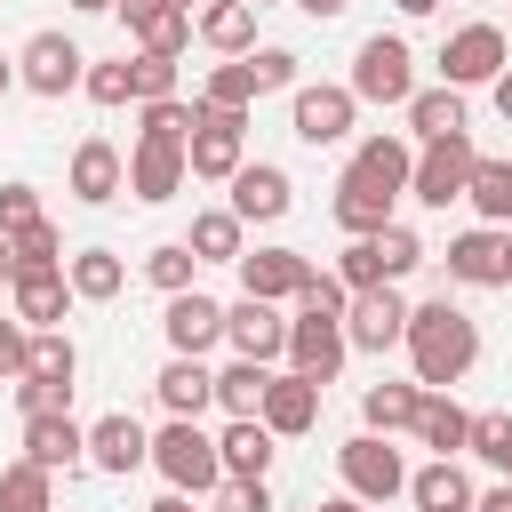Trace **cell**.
<instances>
[{"instance_id":"9a60e30c","label":"cell","mask_w":512,"mask_h":512,"mask_svg":"<svg viewBox=\"0 0 512 512\" xmlns=\"http://www.w3.org/2000/svg\"><path fill=\"white\" fill-rule=\"evenodd\" d=\"M448 280H464V288H504V280H512V232H496V224L456 232V240H448Z\"/></svg>"},{"instance_id":"6125c7cd","label":"cell","mask_w":512,"mask_h":512,"mask_svg":"<svg viewBox=\"0 0 512 512\" xmlns=\"http://www.w3.org/2000/svg\"><path fill=\"white\" fill-rule=\"evenodd\" d=\"M8 88H16V56H0V96H8Z\"/></svg>"},{"instance_id":"ffe728a7","label":"cell","mask_w":512,"mask_h":512,"mask_svg":"<svg viewBox=\"0 0 512 512\" xmlns=\"http://www.w3.org/2000/svg\"><path fill=\"white\" fill-rule=\"evenodd\" d=\"M184 176H192L184 144H136V152H128V192H136L144 208L176 200V192H184Z\"/></svg>"},{"instance_id":"cb8c5ba5","label":"cell","mask_w":512,"mask_h":512,"mask_svg":"<svg viewBox=\"0 0 512 512\" xmlns=\"http://www.w3.org/2000/svg\"><path fill=\"white\" fill-rule=\"evenodd\" d=\"M408 504H416V512H472L480 488H472V472H464L456 456H432L424 472H408Z\"/></svg>"},{"instance_id":"f1b7e54d","label":"cell","mask_w":512,"mask_h":512,"mask_svg":"<svg viewBox=\"0 0 512 512\" xmlns=\"http://www.w3.org/2000/svg\"><path fill=\"white\" fill-rule=\"evenodd\" d=\"M408 128H416V144L472 136V128H464V88H416V96H408Z\"/></svg>"},{"instance_id":"7402d4cb","label":"cell","mask_w":512,"mask_h":512,"mask_svg":"<svg viewBox=\"0 0 512 512\" xmlns=\"http://www.w3.org/2000/svg\"><path fill=\"white\" fill-rule=\"evenodd\" d=\"M320 392H328V384H312V376L280 368V376H272V392H264V424H272L280 440L312 432V424H320Z\"/></svg>"},{"instance_id":"603a6c76","label":"cell","mask_w":512,"mask_h":512,"mask_svg":"<svg viewBox=\"0 0 512 512\" xmlns=\"http://www.w3.org/2000/svg\"><path fill=\"white\" fill-rule=\"evenodd\" d=\"M272 424L264 416H232L224 432H216V456H224V480H264L272 472Z\"/></svg>"},{"instance_id":"680465c9","label":"cell","mask_w":512,"mask_h":512,"mask_svg":"<svg viewBox=\"0 0 512 512\" xmlns=\"http://www.w3.org/2000/svg\"><path fill=\"white\" fill-rule=\"evenodd\" d=\"M392 8H400V16H432L440 0H392Z\"/></svg>"},{"instance_id":"ee69618b","label":"cell","mask_w":512,"mask_h":512,"mask_svg":"<svg viewBox=\"0 0 512 512\" xmlns=\"http://www.w3.org/2000/svg\"><path fill=\"white\" fill-rule=\"evenodd\" d=\"M472 456L512 480V416H472Z\"/></svg>"},{"instance_id":"74e56055","label":"cell","mask_w":512,"mask_h":512,"mask_svg":"<svg viewBox=\"0 0 512 512\" xmlns=\"http://www.w3.org/2000/svg\"><path fill=\"white\" fill-rule=\"evenodd\" d=\"M0 512H56V472H40L32 456H16L0 472Z\"/></svg>"},{"instance_id":"2e32d148","label":"cell","mask_w":512,"mask_h":512,"mask_svg":"<svg viewBox=\"0 0 512 512\" xmlns=\"http://www.w3.org/2000/svg\"><path fill=\"white\" fill-rule=\"evenodd\" d=\"M304 280H312V256H304V248H256V256H240V296L296 304Z\"/></svg>"},{"instance_id":"7bdbcfd3","label":"cell","mask_w":512,"mask_h":512,"mask_svg":"<svg viewBox=\"0 0 512 512\" xmlns=\"http://www.w3.org/2000/svg\"><path fill=\"white\" fill-rule=\"evenodd\" d=\"M8 248H16V272H64V240H56V224H48V216H40V224H24Z\"/></svg>"},{"instance_id":"db71d44e","label":"cell","mask_w":512,"mask_h":512,"mask_svg":"<svg viewBox=\"0 0 512 512\" xmlns=\"http://www.w3.org/2000/svg\"><path fill=\"white\" fill-rule=\"evenodd\" d=\"M472 512H512V480H496V488H480V504Z\"/></svg>"},{"instance_id":"d590c367","label":"cell","mask_w":512,"mask_h":512,"mask_svg":"<svg viewBox=\"0 0 512 512\" xmlns=\"http://www.w3.org/2000/svg\"><path fill=\"white\" fill-rule=\"evenodd\" d=\"M192 128H200V96L192 104L184 96H160V104L136 112V144H192Z\"/></svg>"},{"instance_id":"8fae6325","label":"cell","mask_w":512,"mask_h":512,"mask_svg":"<svg viewBox=\"0 0 512 512\" xmlns=\"http://www.w3.org/2000/svg\"><path fill=\"white\" fill-rule=\"evenodd\" d=\"M472 168H480L472 136H448V144H416V176H408V192H416L424 208H448V200H464Z\"/></svg>"},{"instance_id":"8d00e7d4","label":"cell","mask_w":512,"mask_h":512,"mask_svg":"<svg viewBox=\"0 0 512 512\" xmlns=\"http://www.w3.org/2000/svg\"><path fill=\"white\" fill-rule=\"evenodd\" d=\"M264 392H272V368H256V360L216 368V408L224 416H264Z\"/></svg>"},{"instance_id":"7a4b0ae2","label":"cell","mask_w":512,"mask_h":512,"mask_svg":"<svg viewBox=\"0 0 512 512\" xmlns=\"http://www.w3.org/2000/svg\"><path fill=\"white\" fill-rule=\"evenodd\" d=\"M152 464H160V480H168L176 496H216V488H224V456H216V440H208L192 416H168V424L152 432Z\"/></svg>"},{"instance_id":"be15d7a7","label":"cell","mask_w":512,"mask_h":512,"mask_svg":"<svg viewBox=\"0 0 512 512\" xmlns=\"http://www.w3.org/2000/svg\"><path fill=\"white\" fill-rule=\"evenodd\" d=\"M72 8H80V16H104V8H120V0H72Z\"/></svg>"},{"instance_id":"c3c4849f","label":"cell","mask_w":512,"mask_h":512,"mask_svg":"<svg viewBox=\"0 0 512 512\" xmlns=\"http://www.w3.org/2000/svg\"><path fill=\"white\" fill-rule=\"evenodd\" d=\"M344 304H352V288H344L336 272H320V264H312V280H304L296 312H328V320H344Z\"/></svg>"},{"instance_id":"83f0119b","label":"cell","mask_w":512,"mask_h":512,"mask_svg":"<svg viewBox=\"0 0 512 512\" xmlns=\"http://www.w3.org/2000/svg\"><path fill=\"white\" fill-rule=\"evenodd\" d=\"M408 432H416V440H424L432 456H464V448H472V416H464V408H456L448 392H424V400H416V424H408Z\"/></svg>"},{"instance_id":"b9f144b4","label":"cell","mask_w":512,"mask_h":512,"mask_svg":"<svg viewBox=\"0 0 512 512\" xmlns=\"http://www.w3.org/2000/svg\"><path fill=\"white\" fill-rule=\"evenodd\" d=\"M192 272H200V256H192L184 240H160V248L144 256V280H152L160 296H184V288H192Z\"/></svg>"},{"instance_id":"ac0fdd59","label":"cell","mask_w":512,"mask_h":512,"mask_svg":"<svg viewBox=\"0 0 512 512\" xmlns=\"http://www.w3.org/2000/svg\"><path fill=\"white\" fill-rule=\"evenodd\" d=\"M24 456H32L40 472H80V464H88V424H72V408L24 416Z\"/></svg>"},{"instance_id":"60d3db41","label":"cell","mask_w":512,"mask_h":512,"mask_svg":"<svg viewBox=\"0 0 512 512\" xmlns=\"http://www.w3.org/2000/svg\"><path fill=\"white\" fill-rule=\"evenodd\" d=\"M464 200H472L488 224H512V160H480L472 184H464Z\"/></svg>"},{"instance_id":"4fadbf2b","label":"cell","mask_w":512,"mask_h":512,"mask_svg":"<svg viewBox=\"0 0 512 512\" xmlns=\"http://www.w3.org/2000/svg\"><path fill=\"white\" fill-rule=\"evenodd\" d=\"M344 336H352V352H392L408 336V296L400 288H360L344 304Z\"/></svg>"},{"instance_id":"3957f363","label":"cell","mask_w":512,"mask_h":512,"mask_svg":"<svg viewBox=\"0 0 512 512\" xmlns=\"http://www.w3.org/2000/svg\"><path fill=\"white\" fill-rule=\"evenodd\" d=\"M344 88H352L360 104H408V96H416V56H408V40H400V32H368Z\"/></svg>"},{"instance_id":"8992f818","label":"cell","mask_w":512,"mask_h":512,"mask_svg":"<svg viewBox=\"0 0 512 512\" xmlns=\"http://www.w3.org/2000/svg\"><path fill=\"white\" fill-rule=\"evenodd\" d=\"M504 64H512V48H504L496 24H456L448 48H440V88H496Z\"/></svg>"},{"instance_id":"277c9868","label":"cell","mask_w":512,"mask_h":512,"mask_svg":"<svg viewBox=\"0 0 512 512\" xmlns=\"http://www.w3.org/2000/svg\"><path fill=\"white\" fill-rule=\"evenodd\" d=\"M336 472H344V496H360V504L408 496V464H400V448H392L384 432H352V440L336 448Z\"/></svg>"},{"instance_id":"5bb4252c","label":"cell","mask_w":512,"mask_h":512,"mask_svg":"<svg viewBox=\"0 0 512 512\" xmlns=\"http://www.w3.org/2000/svg\"><path fill=\"white\" fill-rule=\"evenodd\" d=\"M160 336H168V352H176V360H200V352H216V344H224V304H216V296H200V288H184V296H168Z\"/></svg>"},{"instance_id":"5b68a950","label":"cell","mask_w":512,"mask_h":512,"mask_svg":"<svg viewBox=\"0 0 512 512\" xmlns=\"http://www.w3.org/2000/svg\"><path fill=\"white\" fill-rule=\"evenodd\" d=\"M184 160H192L200 184H232V176L248 168V112H208V104H200V128H192Z\"/></svg>"},{"instance_id":"9f6ffc18","label":"cell","mask_w":512,"mask_h":512,"mask_svg":"<svg viewBox=\"0 0 512 512\" xmlns=\"http://www.w3.org/2000/svg\"><path fill=\"white\" fill-rule=\"evenodd\" d=\"M296 8H304V16H312V24H328V16H344V8H352V0H296Z\"/></svg>"},{"instance_id":"e0dca14e","label":"cell","mask_w":512,"mask_h":512,"mask_svg":"<svg viewBox=\"0 0 512 512\" xmlns=\"http://www.w3.org/2000/svg\"><path fill=\"white\" fill-rule=\"evenodd\" d=\"M296 208V184H288V168H272V160H248L240 176H232V216L240 224H280Z\"/></svg>"},{"instance_id":"f5cc1de1","label":"cell","mask_w":512,"mask_h":512,"mask_svg":"<svg viewBox=\"0 0 512 512\" xmlns=\"http://www.w3.org/2000/svg\"><path fill=\"white\" fill-rule=\"evenodd\" d=\"M144 512H216V504H208V496H176V488H168V496H160V504H144Z\"/></svg>"},{"instance_id":"9c48e42d","label":"cell","mask_w":512,"mask_h":512,"mask_svg":"<svg viewBox=\"0 0 512 512\" xmlns=\"http://www.w3.org/2000/svg\"><path fill=\"white\" fill-rule=\"evenodd\" d=\"M344 360H352L344 320H328V312H296V320H288V368H296V376L336 384V376H344Z\"/></svg>"},{"instance_id":"681fc988","label":"cell","mask_w":512,"mask_h":512,"mask_svg":"<svg viewBox=\"0 0 512 512\" xmlns=\"http://www.w3.org/2000/svg\"><path fill=\"white\" fill-rule=\"evenodd\" d=\"M24 224H40V200H32V184H0V232L16 240Z\"/></svg>"},{"instance_id":"03108f58","label":"cell","mask_w":512,"mask_h":512,"mask_svg":"<svg viewBox=\"0 0 512 512\" xmlns=\"http://www.w3.org/2000/svg\"><path fill=\"white\" fill-rule=\"evenodd\" d=\"M176 8H192V0H176Z\"/></svg>"},{"instance_id":"ba28073f","label":"cell","mask_w":512,"mask_h":512,"mask_svg":"<svg viewBox=\"0 0 512 512\" xmlns=\"http://www.w3.org/2000/svg\"><path fill=\"white\" fill-rule=\"evenodd\" d=\"M352 120H360V96H352L344 80H304L296 104H288V128H296L304 144H344Z\"/></svg>"},{"instance_id":"ab89813d","label":"cell","mask_w":512,"mask_h":512,"mask_svg":"<svg viewBox=\"0 0 512 512\" xmlns=\"http://www.w3.org/2000/svg\"><path fill=\"white\" fill-rule=\"evenodd\" d=\"M368 248H376V280H384V288H400V280H408V272L424 264V240H416L408 224H384V232H376Z\"/></svg>"},{"instance_id":"4dcf8cb0","label":"cell","mask_w":512,"mask_h":512,"mask_svg":"<svg viewBox=\"0 0 512 512\" xmlns=\"http://www.w3.org/2000/svg\"><path fill=\"white\" fill-rule=\"evenodd\" d=\"M72 376H80L72 336H64V328H40V336H32V352H24V384H48V392H64V400H72Z\"/></svg>"},{"instance_id":"7c38bea8","label":"cell","mask_w":512,"mask_h":512,"mask_svg":"<svg viewBox=\"0 0 512 512\" xmlns=\"http://www.w3.org/2000/svg\"><path fill=\"white\" fill-rule=\"evenodd\" d=\"M224 344H232L240 360L272 368V360H288V312L264 304V296H240V304H224Z\"/></svg>"},{"instance_id":"4316f807","label":"cell","mask_w":512,"mask_h":512,"mask_svg":"<svg viewBox=\"0 0 512 512\" xmlns=\"http://www.w3.org/2000/svg\"><path fill=\"white\" fill-rule=\"evenodd\" d=\"M352 176H368L376 192H392V200H400V192H408V176H416V144H408V136H368V144L352 152Z\"/></svg>"},{"instance_id":"11a10c76","label":"cell","mask_w":512,"mask_h":512,"mask_svg":"<svg viewBox=\"0 0 512 512\" xmlns=\"http://www.w3.org/2000/svg\"><path fill=\"white\" fill-rule=\"evenodd\" d=\"M488 104H496V112H504V120H512V64H504V72H496V88H488Z\"/></svg>"},{"instance_id":"1f68e13d","label":"cell","mask_w":512,"mask_h":512,"mask_svg":"<svg viewBox=\"0 0 512 512\" xmlns=\"http://www.w3.org/2000/svg\"><path fill=\"white\" fill-rule=\"evenodd\" d=\"M200 40H208L216 56H256V8H248V0L200 8Z\"/></svg>"},{"instance_id":"30bf717a","label":"cell","mask_w":512,"mask_h":512,"mask_svg":"<svg viewBox=\"0 0 512 512\" xmlns=\"http://www.w3.org/2000/svg\"><path fill=\"white\" fill-rule=\"evenodd\" d=\"M64 192H72L80 208H112V200L128 192L120 144H112V136H80V144H72V168H64Z\"/></svg>"},{"instance_id":"d4e9b609","label":"cell","mask_w":512,"mask_h":512,"mask_svg":"<svg viewBox=\"0 0 512 512\" xmlns=\"http://www.w3.org/2000/svg\"><path fill=\"white\" fill-rule=\"evenodd\" d=\"M328 216H336L352 240H376V232L392 224V192H376L368 176H352V168H344V176H336V200H328Z\"/></svg>"},{"instance_id":"bcb514c9","label":"cell","mask_w":512,"mask_h":512,"mask_svg":"<svg viewBox=\"0 0 512 512\" xmlns=\"http://www.w3.org/2000/svg\"><path fill=\"white\" fill-rule=\"evenodd\" d=\"M248 72H256V96H272V88H304V80H296V48H256Z\"/></svg>"},{"instance_id":"94428289","label":"cell","mask_w":512,"mask_h":512,"mask_svg":"<svg viewBox=\"0 0 512 512\" xmlns=\"http://www.w3.org/2000/svg\"><path fill=\"white\" fill-rule=\"evenodd\" d=\"M144 8H160V0H120V16H128V24H136V16H144Z\"/></svg>"},{"instance_id":"e575fe53","label":"cell","mask_w":512,"mask_h":512,"mask_svg":"<svg viewBox=\"0 0 512 512\" xmlns=\"http://www.w3.org/2000/svg\"><path fill=\"white\" fill-rule=\"evenodd\" d=\"M128 32H136V48H144V56H184V40H192V8L160 0V8H144Z\"/></svg>"},{"instance_id":"e7e4bbea","label":"cell","mask_w":512,"mask_h":512,"mask_svg":"<svg viewBox=\"0 0 512 512\" xmlns=\"http://www.w3.org/2000/svg\"><path fill=\"white\" fill-rule=\"evenodd\" d=\"M248 8H272V0H248Z\"/></svg>"},{"instance_id":"f907efd6","label":"cell","mask_w":512,"mask_h":512,"mask_svg":"<svg viewBox=\"0 0 512 512\" xmlns=\"http://www.w3.org/2000/svg\"><path fill=\"white\" fill-rule=\"evenodd\" d=\"M216 512H272V488L264 480H224L216 488Z\"/></svg>"},{"instance_id":"44dd1931","label":"cell","mask_w":512,"mask_h":512,"mask_svg":"<svg viewBox=\"0 0 512 512\" xmlns=\"http://www.w3.org/2000/svg\"><path fill=\"white\" fill-rule=\"evenodd\" d=\"M64 304H72V280L64 272H16L8 280V312L40 336V328H64Z\"/></svg>"},{"instance_id":"f35d334b","label":"cell","mask_w":512,"mask_h":512,"mask_svg":"<svg viewBox=\"0 0 512 512\" xmlns=\"http://www.w3.org/2000/svg\"><path fill=\"white\" fill-rule=\"evenodd\" d=\"M200 104H208V112H248V104H256V72H248V56L216 64V72L200 80Z\"/></svg>"},{"instance_id":"6f0895ef","label":"cell","mask_w":512,"mask_h":512,"mask_svg":"<svg viewBox=\"0 0 512 512\" xmlns=\"http://www.w3.org/2000/svg\"><path fill=\"white\" fill-rule=\"evenodd\" d=\"M16 280V248H8V232H0V288Z\"/></svg>"},{"instance_id":"836d02e7","label":"cell","mask_w":512,"mask_h":512,"mask_svg":"<svg viewBox=\"0 0 512 512\" xmlns=\"http://www.w3.org/2000/svg\"><path fill=\"white\" fill-rule=\"evenodd\" d=\"M416 400H424V384H416V376H408V384H392V376H384V384H368V392H360V416H368V432H384V440H392V432H408V424H416Z\"/></svg>"},{"instance_id":"91938a15","label":"cell","mask_w":512,"mask_h":512,"mask_svg":"<svg viewBox=\"0 0 512 512\" xmlns=\"http://www.w3.org/2000/svg\"><path fill=\"white\" fill-rule=\"evenodd\" d=\"M320 512H368V504H360V496H328Z\"/></svg>"},{"instance_id":"d6a6232c","label":"cell","mask_w":512,"mask_h":512,"mask_svg":"<svg viewBox=\"0 0 512 512\" xmlns=\"http://www.w3.org/2000/svg\"><path fill=\"white\" fill-rule=\"evenodd\" d=\"M64 280H72V296H80V304H112V296L128 288V264H120L112 248H80V256L64 264Z\"/></svg>"},{"instance_id":"484cf974","label":"cell","mask_w":512,"mask_h":512,"mask_svg":"<svg viewBox=\"0 0 512 512\" xmlns=\"http://www.w3.org/2000/svg\"><path fill=\"white\" fill-rule=\"evenodd\" d=\"M152 392H160L168 416H192V424H200V416L216 408V368H208V360H168V368L152 376Z\"/></svg>"},{"instance_id":"52a82bcc","label":"cell","mask_w":512,"mask_h":512,"mask_svg":"<svg viewBox=\"0 0 512 512\" xmlns=\"http://www.w3.org/2000/svg\"><path fill=\"white\" fill-rule=\"evenodd\" d=\"M16 80L32 96H72V88H88V56H80L72 32H32L24 56H16Z\"/></svg>"},{"instance_id":"7dc6e473","label":"cell","mask_w":512,"mask_h":512,"mask_svg":"<svg viewBox=\"0 0 512 512\" xmlns=\"http://www.w3.org/2000/svg\"><path fill=\"white\" fill-rule=\"evenodd\" d=\"M88 96L112 112V104H136V80H128V56H112V64H88Z\"/></svg>"},{"instance_id":"f546056e","label":"cell","mask_w":512,"mask_h":512,"mask_svg":"<svg viewBox=\"0 0 512 512\" xmlns=\"http://www.w3.org/2000/svg\"><path fill=\"white\" fill-rule=\"evenodd\" d=\"M240 240H248V224H240L232 208H200V216H192V232H184V248H192L200 264H240V256H248Z\"/></svg>"},{"instance_id":"6da1fadb","label":"cell","mask_w":512,"mask_h":512,"mask_svg":"<svg viewBox=\"0 0 512 512\" xmlns=\"http://www.w3.org/2000/svg\"><path fill=\"white\" fill-rule=\"evenodd\" d=\"M400 352H408V376H416L424 392H448V384H464L472 360H480V320L456 312L448 296L408 304V336H400Z\"/></svg>"},{"instance_id":"f6af8a7d","label":"cell","mask_w":512,"mask_h":512,"mask_svg":"<svg viewBox=\"0 0 512 512\" xmlns=\"http://www.w3.org/2000/svg\"><path fill=\"white\" fill-rule=\"evenodd\" d=\"M128 80H136V104H160V96H176V56H128Z\"/></svg>"},{"instance_id":"d6986e66","label":"cell","mask_w":512,"mask_h":512,"mask_svg":"<svg viewBox=\"0 0 512 512\" xmlns=\"http://www.w3.org/2000/svg\"><path fill=\"white\" fill-rule=\"evenodd\" d=\"M88 464L128 480L136 464H152V432H144L128 408H112V416H96V424H88Z\"/></svg>"},{"instance_id":"816d5d0a","label":"cell","mask_w":512,"mask_h":512,"mask_svg":"<svg viewBox=\"0 0 512 512\" xmlns=\"http://www.w3.org/2000/svg\"><path fill=\"white\" fill-rule=\"evenodd\" d=\"M24 352H32V328L16 312H0V376H24Z\"/></svg>"}]
</instances>
